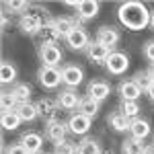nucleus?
<instances>
[{
    "mask_svg": "<svg viewBox=\"0 0 154 154\" xmlns=\"http://www.w3.org/2000/svg\"><path fill=\"white\" fill-rule=\"evenodd\" d=\"M152 144H154V142H152Z\"/></svg>",
    "mask_w": 154,
    "mask_h": 154,
    "instance_id": "37998d69",
    "label": "nucleus"
},
{
    "mask_svg": "<svg viewBox=\"0 0 154 154\" xmlns=\"http://www.w3.org/2000/svg\"><path fill=\"white\" fill-rule=\"evenodd\" d=\"M117 93L121 97V101H138L140 97H142V88L138 86V82L134 80V78H125V80H121L117 86Z\"/></svg>",
    "mask_w": 154,
    "mask_h": 154,
    "instance_id": "dca6fc26",
    "label": "nucleus"
},
{
    "mask_svg": "<svg viewBox=\"0 0 154 154\" xmlns=\"http://www.w3.org/2000/svg\"><path fill=\"white\" fill-rule=\"evenodd\" d=\"M117 17H119V23L123 27H128L130 31H140V29L150 25V11L142 2H136V0L123 2L117 8Z\"/></svg>",
    "mask_w": 154,
    "mask_h": 154,
    "instance_id": "f257e3e1",
    "label": "nucleus"
},
{
    "mask_svg": "<svg viewBox=\"0 0 154 154\" xmlns=\"http://www.w3.org/2000/svg\"><path fill=\"white\" fill-rule=\"evenodd\" d=\"M142 54H144V58L148 60L150 64H154V39H150V41H146V43H144Z\"/></svg>",
    "mask_w": 154,
    "mask_h": 154,
    "instance_id": "f704fd0d",
    "label": "nucleus"
},
{
    "mask_svg": "<svg viewBox=\"0 0 154 154\" xmlns=\"http://www.w3.org/2000/svg\"><path fill=\"white\" fill-rule=\"evenodd\" d=\"M146 95H148V99H150V101L154 103V80H152V84L146 88Z\"/></svg>",
    "mask_w": 154,
    "mask_h": 154,
    "instance_id": "c9c22d12",
    "label": "nucleus"
},
{
    "mask_svg": "<svg viewBox=\"0 0 154 154\" xmlns=\"http://www.w3.org/2000/svg\"><path fill=\"white\" fill-rule=\"evenodd\" d=\"M103 154H111V152H103Z\"/></svg>",
    "mask_w": 154,
    "mask_h": 154,
    "instance_id": "a19ab883",
    "label": "nucleus"
},
{
    "mask_svg": "<svg viewBox=\"0 0 154 154\" xmlns=\"http://www.w3.org/2000/svg\"><path fill=\"white\" fill-rule=\"evenodd\" d=\"M43 134H45V138H48L49 142L58 144V142H62V140H66V138H68L70 130H68V123H66V121L56 119V121H49V123H45Z\"/></svg>",
    "mask_w": 154,
    "mask_h": 154,
    "instance_id": "9b49d317",
    "label": "nucleus"
},
{
    "mask_svg": "<svg viewBox=\"0 0 154 154\" xmlns=\"http://www.w3.org/2000/svg\"><path fill=\"white\" fill-rule=\"evenodd\" d=\"M19 142H21L25 148L29 150V154L41 152V146H43V136H41L39 131H25V134H21Z\"/></svg>",
    "mask_w": 154,
    "mask_h": 154,
    "instance_id": "a211bd4d",
    "label": "nucleus"
},
{
    "mask_svg": "<svg viewBox=\"0 0 154 154\" xmlns=\"http://www.w3.org/2000/svg\"><path fill=\"white\" fill-rule=\"evenodd\" d=\"M56 25H58L60 33L66 37L74 27H78V25H80V21H78L76 17H66V14H62V17H56Z\"/></svg>",
    "mask_w": 154,
    "mask_h": 154,
    "instance_id": "bb28decb",
    "label": "nucleus"
},
{
    "mask_svg": "<svg viewBox=\"0 0 154 154\" xmlns=\"http://www.w3.org/2000/svg\"><path fill=\"white\" fill-rule=\"evenodd\" d=\"M33 154H45V152H33Z\"/></svg>",
    "mask_w": 154,
    "mask_h": 154,
    "instance_id": "ea45409f",
    "label": "nucleus"
},
{
    "mask_svg": "<svg viewBox=\"0 0 154 154\" xmlns=\"http://www.w3.org/2000/svg\"><path fill=\"white\" fill-rule=\"evenodd\" d=\"M107 125L117 134H123V131H130V119L117 109V111H111L107 115Z\"/></svg>",
    "mask_w": 154,
    "mask_h": 154,
    "instance_id": "6ab92c4d",
    "label": "nucleus"
},
{
    "mask_svg": "<svg viewBox=\"0 0 154 154\" xmlns=\"http://www.w3.org/2000/svg\"><path fill=\"white\" fill-rule=\"evenodd\" d=\"M95 39L99 41V43H103L105 48H109L111 51H115L117 43L121 41V33H119L113 25H103V27H99V29H97Z\"/></svg>",
    "mask_w": 154,
    "mask_h": 154,
    "instance_id": "6e6552de",
    "label": "nucleus"
},
{
    "mask_svg": "<svg viewBox=\"0 0 154 154\" xmlns=\"http://www.w3.org/2000/svg\"><path fill=\"white\" fill-rule=\"evenodd\" d=\"M49 19H51V17H49L48 8H43V6H39V4H31L29 11L19 19V29H21L23 35H31V37L37 35L39 37L41 29L45 27V23H48Z\"/></svg>",
    "mask_w": 154,
    "mask_h": 154,
    "instance_id": "f03ea898",
    "label": "nucleus"
},
{
    "mask_svg": "<svg viewBox=\"0 0 154 154\" xmlns=\"http://www.w3.org/2000/svg\"><path fill=\"white\" fill-rule=\"evenodd\" d=\"M17 66L12 64V62H8V60H2V64H0V80H2V84H14L19 82L17 80Z\"/></svg>",
    "mask_w": 154,
    "mask_h": 154,
    "instance_id": "5701e85b",
    "label": "nucleus"
},
{
    "mask_svg": "<svg viewBox=\"0 0 154 154\" xmlns=\"http://www.w3.org/2000/svg\"><path fill=\"white\" fill-rule=\"evenodd\" d=\"M144 154H154V144H148V146L144 148Z\"/></svg>",
    "mask_w": 154,
    "mask_h": 154,
    "instance_id": "e433bc0d",
    "label": "nucleus"
},
{
    "mask_svg": "<svg viewBox=\"0 0 154 154\" xmlns=\"http://www.w3.org/2000/svg\"><path fill=\"white\" fill-rule=\"evenodd\" d=\"M35 105H37V113H39V117L43 119L45 123L60 119V111H62V109L58 107V101H56V99H49V97H41V99L37 101Z\"/></svg>",
    "mask_w": 154,
    "mask_h": 154,
    "instance_id": "0eeeda50",
    "label": "nucleus"
},
{
    "mask_svg": "<svg viewBox=\"0 0 154 154\" xmlns=\"http://www.w3.org/2000/svg\"><path fill=\"white\" fill-rule=\"evenodd\" d=\"M150 27H152V31H154V11L150 12Z\"/></svg>",
    "mask_w": 154,
    "mask_h": 154,
    "instance_id": "58836bf2",
    "label": "nucleus"
},
{
    "mask_svg": "<svg viewBox=\"0 0 154 154\" xmlns=\"http://www.w3.org/2000/svg\"><path fill=\"white\" fill-rule=\"evenodd\" d=\"M76 154H103L101 142H99L97 138L84 136L82 140L78 142V150H76Z\"/></svg>",
    "mask_w": 154,
    "mask_h": 154,
    "instance_id": "412c9836",
    "label": "nucleus"
},
{
    "mask_svg": "<svg viewBox=\"0 0 154 154\" xmlns=\"http://www.w3.org/2000/svg\"><path fill=\"white\" fill-rule=\"evenodd\" d=\"M80 99L82 97H78V93L74 88H62V91H58V97H56L58 107L62 111H74V109H78Z\"/></svg>",
    "mask_w": 154,
    "mask_h": 154,
    "instance_id": "4468645a",
    "label": "nucleus"
},
{
    "mask_svg": "<svg viewBox=\"0 0 154 154\" xmlns=\"http://www.w3.org/2000/svg\"><path fill=\"white\" fill-rule=\"evenodd\" d=\"M11 93L17 97L19 103H29L31 101V95H33V88L29 82H14L11 88Z\"/></svg>",
    "mask_w": 154,
    "mask_h": 154,
    "instance_id": "393cba45",
    "label": "nucleus"
},
{
    "mask_svg": "<svg viewBox=\"0 0 154 154\" xmlns=\"http://www.w3.org/2000/svg\"><path fill=\"white\" fill-rule=\"evenodd\" d=\"M21 117L17 115V111H6V113H2V117H0V125H2V130L6 131H14L21 128Z\"/></svg>",
    "mask_w": 154,
    "mask_h": 154,
    "instance_id": "a878e982",
    "label": "nucleus"
},
{
    "mask_svg": "<svg viewBox=\"0 0 154 154\" xmlns=\"http://www.w3.org/2000/svg\"><path fill=\"white\" fill-rule=\"evenodd\" d=\"M66 123H68L70 134H74V136H86L88 130H91V125H93V119L76 111V113H72L70 117H68Z\"/></svg>",
    "mask_w": 154,
    "mask_h": 154,
    "instance_id": "ddd939ff",
    "label": "nucleus"
},
{
    "mask_svg": "<svg viewBox=\"0 0 154 154\" xmlns=\"http://www.w3.org/2000/svg\"><path fill=\"white\" fill-rule=\"evenodd\" d=\"M64 41L74 51H86V48L91 45V35H88V31L84 29L82 25H78V27H74L70 33L64 37Z\"/></svg>",
    "mask_w": 154,
    "mask_h": 154,
    "instance_id": "39448f33",
    "label": "nucleus"
},
{
    "mask_svg": "<svg viewBox=\"0 0 154 154\" xmlns=\"http://www.w3.org/2000/svg\"><path fill=\"white\" fill-rule=\"evenodd\" d=\"M37 58L41 62V66L48 68H60L62 60H64V51L58 43H39L37 48Z\"/></svg>",
    "mask_w": 154,
    "mask_h": 154,
    "instance_id": "7ed1b4c3",
    "label": "nucleus"
},
{
    "mask_svg": "<svg viewBox=\"0 0 154 154\" xmlns=\"http://www.w3.org/2000/svg\"><path fill=\"white\" fill-rule=\"evenodd\" d=\"M86 95L91 99H95V101H99V103H103L111 95V84L107 82L105 78H93L86 84Z\"/></svg>",
    "mask_w": 154,
    "mask_h": 154,
    "instance_id": "f8f14e48",
    "label": "nucleus"
},
{
    "mask_svg": "<svg viewBox=\"0 0 154 154\" xmlns=\"http://www.w3.org/2000/svg\"><path fill=\"white\" fill-rule=\"evenodd\" d=\"M37 80H39V84H41L43 88L54 91V88H58L60 84H62V72H60V68L41 66V68L37 70Z\"/></svg>",
    "mask_w": 154,
    "mask_h": 154,
    "instance_id": "9d476101",
    "label": "nucleus"
},
{
    "mask_svg": "<svg viewBox=\"0 0 154 154\" xmlns=\"http://www.w3.org/2000/svg\"><path fill=\"white\" fill-rule=\"evenodd\" d=\"M119 111H121V113L131 121V119L138 117V113H140V103H138V101H121Z\"/></svg>",
    "mask_w": 154,
    "mask_h": 154,
    "instance_id": "c756f323",
    "label": "nucleus"
},
{
    "mask_svg": "<svg viewBox=\"0 0 154 154\" xmlns=\"http://www.w3.org/2000/svg\"><path fill=\"white\" fill-rule=\"evenodd\" d=\"M60 72H62V84L66 88H76L84 80V70L78 64H74V62H66L60 68Z\"/></svg>",
    "mask_w": 154,
    "mask_h": 154,
    "instance_id": "20e7f679",
    "label": "nucleus"
},
{
    "mask_svg": "<svg viewBox=\"0 0 154 154\" xmlns=\"http://www.w3.org/2000/svg\"><path fill=\"white\" fill-rule=\"evenodd\" d=\"M68 6H72L74 11H76V19L80 21V23H86V21H93L97 14H99V8H101V4L95 2V0H80V2H66Z\"/></svg>",
    "mask_w": 154,
    "mask_h": 154,
    "instance_id": "423d86ee",
    "label": "nucleus"
},
{
    "mask_svg": "<svg viewBox=\"0 0 154 154\" xmlns=\"http://www.w3.org/2000/svg\"><path fill=\"white\" fill-rule=\"evenodd\" d=\"M0 107H2V113H6V111H17L19 101H17V97L12 95L11 91H2V97H0Z\"/></svg>",
    "mask_w": 154,
    "mask_h": 154,
    "instance_id": "c85d7f7f",
    "label": "nucleus"
},
{
    "mask_svg": "<svg viewBox=\"0 0 154 154\" xmlns=\"http://www.w3.org/2000/svg\"><path fill=\"white\" fill-rule=\"evenodd\" d=\"M134 80L138 82V86L142 88L144 93H146V88L152 84V78H150V74H148V70H144V72H136L134 74Z\"/></svg>",
    "mask_w": 154,
    "mask_h": 154,
    "instance_id": "473e14b6",
    "label": "nucleus"
},
{
    "mask_svg": "<svg viewBox=\"0 0 154 154\" xmlns=\"http://www.w3.org/2000/svg\"><path fill=\"white\" fill-rule=\"evenodd\" d=\"M29 2H25V0H14V2H4V11H8V12H12V14H21L23 17L25 12L29 11ZM6 12V14H8Z\"/></svg>",
    "mask_w": 154,
    "mask_h": 154,
    "instance_id": "7c9ffc66",
    "label": "nucleus"
},
{
    "mask_svg": "<svg viewBox=\"0 0 154 154\" xmlns=\"http://www.w3.org/2000/svg\"><path fill=\"white\" fill-rule=\"evenodd\" d=\"M130 138L138 140V142H144L148 136H150V123L146 121L144 117H136L130 121Z\"/></svg>",
    "mask_w": 154,
    "mask_h": 154,
    "instance_id": "f3484780",
    "label": "nucleus"
},
{
    "mask_svg": "<svg viewBox=\"0 0 154 154\" xmlns=\"http://www.w3.org/2000/svg\"><path fill=\"white\" fill-rule=\"evenodd\" d=\"M17 115L21 117V121H25V123H31V121H35L37 117H39V113H37V105L35 103H19V107H17Z\"/></svg>",
    "mask_w": 154,
    "mask_h": 154,
    "instance_id": "b1692460",
    "label": "nucleus"
},
{
    "mask_svg": "<svg viewBox=\"0 0 154 154\" xmlns=\"http://www.w3.org/2000/svg\"><path fill=\"white\" fill-rule=\"evenodd\" d=\"M144 148L146 146L134 138H125L121 142V154H144Z\"/></svg>",
    "mask_w": 154,
    "mask_h": 154,
    "instance_id": "cd10ccee",
    "label": "nucleus"
},
{
    "mask_svg": "<svg viewBox=\"0 0 154 154\" xmlns=\"http://www.w3.org/2000/svg\"><path fill=\"white\" fill-rule=\"evenodd\" d=\"M4 154H29V150L21 142H12L8 146H4Z\"/></svg>",
    "mask_w": 154,
    "mask_h": 154,
    "instance_id": "72a5a7b5",
    "label": "nucleus"
},
{
    "mask_svg": "<svg viewBox=\"0 0 154 154\" xmlns=\"http://www.w3.org/2000/svg\"><path fill=\"white\" fill-rule=\"evenodd\" d=\"M105 68H107L109 74H113V76H121L123 72L130 68V56L115 49V51H111L109 60L105 62Z\"/></svg>",
    "mask_w": 154,
    "mask_h": 154,
    "instance_id": "1a4fd4ad",
    "label": "nucleus"
},
{
    "mask_svg": "<svg viewBox=\"0 0 154 154\" xmlns=\"http://www.w3.org/2000/svg\"><path fill=\"white\" fill-rule=\"evenodd\" d=\"M39 37H41V43H58L64 35L60 33L58 25H56V19H49L48 23H45V27L41 29Z\"/></svg>",
    "mask_w": 154,
    "mask_h": 154,
    "instance_id": "aec40b11",
    "label": "nucleus"
},
{
    "mask_svg": "<svg viewBox=\"0 0 154 154\" xmlns=\"http://www.w3.org/2000/svg\"><path fill=\"white\" fill-rule=\"evenodd\" d=\"M148 74H150V78L154 80V64H150V68H148Z\"/></svg>",
    "mask_w": 154,
    "mask_h": 154,
    "instance_id": "4c0bfd02",
    "label": "nucleus"
},
{
    "mask_svg": "<svg viewBox=\"0 0 154 154\" xmlns=\"http://www.w3.org/2000/svg\"><path fill=\"white\" fill-rule=\"evenodd\" d=\"M49 154H56V152H49Z\"/></svg>",
    "mask_w": 154,
    "mask_h": 154,
    "instance_id": "79ce46f5",
    "label": "nucleus"
},
{
    "mask_svg": "<svg viewBox=\"0 0 154 154\" xmlns=\"http://www.w3.org/2000/svg\"><path fill=\"white\" fill-rule=\"evenodd\" d=\"M76 150H78V144L68 140V138L58 144H54V152L56 154H76Z\"/></svg>",
    "mask_w": 154,
    "mask_h": 154,
    "instance_id": "2f4dec72",
    "label": "nucleus"
},
{
    "mask_svg": "<svg viewBox=\"0 0 154 154\" xmlns=\"http://www.w3.org/2000/svg\"><path fill=\"white\" fill-rule=\"evenodd\" d=\"M109 56H111V49L105 48L103 43H99L97 39H93L91 45L86 48V58L91 60L93 64H97V66H105V62L109 60Z\"/></svg>",
    "mask_w": 154,
    "mask_h": 154,
    "instance_id": "2eb2a0df",
    "label": "nucleus"
},
{
    "mask_svg": "<svg viewBox=\"0 0 154 154\" xmlns=\"http://www.w3.org/2000/svg\"><path fill=\"white\" fill-rule=\"evenodd\" d=\"M99 109H101V103H99V101H95V99H91L88 95H84L82 99H80L78 113H82V115H86V117L95 119L97 113H99Z\"/></svg>",
    "mask_w": 154,
    "mask_h": 154,
    "instance_id": "4be33fe9",
    "label": "nucleus"
}]
</instances>
